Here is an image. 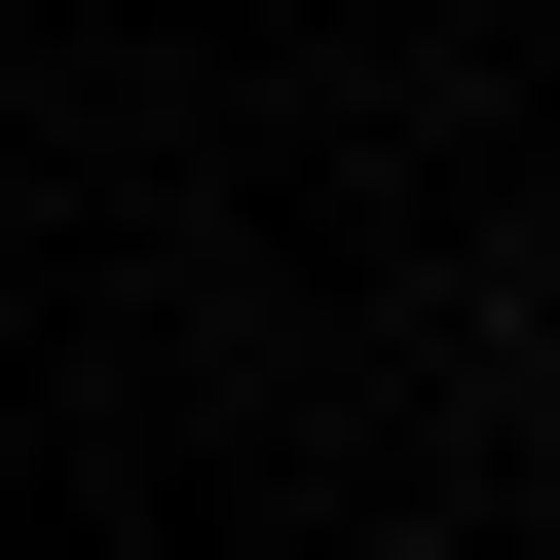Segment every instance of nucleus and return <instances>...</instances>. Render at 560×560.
Masks as SVG:
<instances>
[]
</instances>
